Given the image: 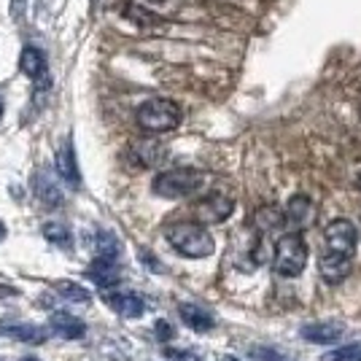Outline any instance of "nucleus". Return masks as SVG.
Instances as JSON below:
<instances>
[{"label":"nucleus","mask_w":361,"mask_h":361,"mask_svg":"<svg viewBox=\"0 0 361 361\" xmlns=\"http://www.w3.org/2000/svg\"><path fill=\"white\" fill-rule=\"evenodd\" d=\"M165 240L186 259H208L216 251L213 235L195 221H178V224L165 226Z\"/></svg>","instance_id":"f257e3e1"},{"label":"nucleus","mask_w":361,"mask_h":361,"mask_svg":"<svg viewBox=\"0 0 361 361\" xmlns=\"http://www.w3.org/2000/svg\"><path fill=\"white\" fill-rule=\"evenodd\" d=\"M135 121L140 130H146L151 135L170 133L183 121V108L170 97H151V100L137 106Z\"/></svg>","instance_id":"f03ea898"},{"label":"nucleus","mask_w":361,"mask_h":361,"mask_svg":"<svg viewBox=\"0 0 361 361\" xmlns=\"http://www.w3.org/2000/svg\"><path fill=\"white\" fill-rule=\"evenodd\" d=\"M205 180L208 176L197 167H173V170L159 173L151 183V189L154 195L165 197V200H183V197L197 195L205 186Z\"/></svg>","instance_id":"7ed1b4c3"},{"label":"nucleus","mask_w":361,"mask_h":361,"mask_svg":"<svg viewBox=\"0 0 361 361\" xmlns=\"http://www.w3.org/2000/svg\"><path fill=\"white\" fill-rule=\"evenodd\" d=\"M307 264V245L300 232H286L275 243L272 267L281 278H300Z\"/></svg>","instance_id":"20e7f679"},{"label":"nucleus","mask_w":361,"mask_h":361,"mask_svg":"<svg viewBox=\"0 0 361 361\" xmlns=\"http://www.w3.org/2000/svg\"><path fill=\"white\" fill-rule=\"evenodd\" d=\"M356 245H359V229H356L353 221H348V219H334L331 224H326V229H324V251H326V254L353 259Z\"/></svg>","instance_id":"39448f33"},{"label":"nucleus","mask_w":361,"mask_h":361,"mask_svg":"<svg viewBox=\"0 0 361 361\" xmlns=\"http://www.w3.org/2000/svg\"><path fill=\"white\" fill-rule=\"evenodd\" d=\"M316 219V208H313V200L305 195H297L288 200V205L283 208V224L288 226V232H300L307 229Z\"/></svg>","instance_id":"423d86ee"},{"label":"nucleus","mask_w":361,"mask_h":361,"mask_svg":"<svg viewBox=\"0 0 361 361\" xmlns=\"http://www.w3.org/2000/svg\"><path fill=\"white\" fill-rule=\"evenodd\" d=\"M232 211H235V202H232V197L224 195H208L195 205L197 219L202 224H221L232 216Z\"/></svg>","instance_id":"0eeeda50"},{"label":"nucleus","mask_w":361,"mask_h":361,"mask_svg":"<svg viewBox=\"0 0 361 361\" xmlns=\"http://www.w3.org/2000/svg\"><path fill=\"white\" fill-rule=\"evenodd\" d=\"M54 170L65 186L71 189H78L81 186V170H78V162H75V151H73V140H62V146L57 149V157H54Z\"/></svg>","instance_id":"6e6552de"},{"label":"nucleus","mask_w":361,"mask_h":361,"mask_svg":"<svg viewBox=\"0 0 361 361\" xmlns=\"http://www.w3.org/2000/svg\"><path fill=\"white\" fill-rule=\"evenodd\" d=\"M103 302L111 310H116L121 318H140L146 313V302L140 300V294H135V291H114V288H108L103 294Z\"/></svg>","instance_id":"1a4fd4ad"},{"label":"nucleus","mask_w":361,"mask_h":361,"mask_svg":"<svg viewBox=\"0 0 361 361\" xmlns=\"http://www.w3.org/2000/svg\"><path fill=\"white\" fill-rule=\"evenodd\" d=\"M49 331L30 321H19V318H3L0 321V337L19 340V343H44Z\"/></svg>","instance_id":"9d476101"},{"label":"nucleus","mask_w":361,"mask_h":361,"mask_svg":"<svg viewBox=\"0 0 361 361\" xmlns=\"http://www.w3.org/2000/svg\"><path fill=\"white\" fill-rule=\"evenodd\" d=\"M302 340L316 343V345H331L345 334V324L343 321H316V324H305L300 329Z\"/></svg>","instance_id":"9b49d317"},{"label":"nucleus","mask_w":361,"mask_h":361,"mask_svg":"<svg viewBox=\"0 0 361 361\" xmlns=\"http://www.w3.org/2000/svg\"><path fill=\"white\" fill-rule=\"evenodd\" d=\"M49 329L54 331L62 340H81L87 334V324L81 318L71 316L65 310H54L51 318H49Z\"/></svg>","instance_id":"f8f14e48"},{"label":"nucleus","mask_w":361,"mask_h":361,"mask_svg":"<svg viewBox=\"0 0 361 361\" xmlns=\"http://www.w3.org/2000/svg\"><path fill=\"white\" fill-rule=\"evenodd\" d=\"M350 262L353 259H343V256L321 251V256H318V272H321V278L326 283H343L350 275Z\"/></svg>","instance_id":"ddd939ff"},{"label":"nucleus","mask_w":361,"mask_h":361,"mask_svg":"<svg viewBox=\"0 0 361 361\" xmlns=\"http://www.w3.org/2000/svg\"><path fill=\"white\" fill-rule=\"evenodd\" d=\"M87 278L92 283H97L100 288H114L121 281V270L114 259H94L87 267Z\"/></svg>","instance_id":"4468645a"},{"label":"nucleus","mask_w":361,"mask_h":361,"mask_svg":"<svg viewBox=\"0 0 361 361\" xmlns=\"http://www.w3.org/2000/svg\"><path fill=\"white\" fill-rule=\"evenodd\" d=\"M178 316L180 321L189 326L192 331H211L216 326V316H213L211 310H205V307H200V305H192V302H183L178 305Z\"/></svg>","instance_id":"2eb2a0df"},{"label":"nucleus","mask_w":361,"mask_h":361,"mask_svg":"<svg viewBox=\"0 0 361 361\" xmlns=\"http://www.w3.org/2000/svg\"><path fill=\"white\" fill-rule=\"evenodd\" d=\"M130 157L137 167H154L165 159V149L154 140V137H146V140H137L130 149Z\"/></svg>","instance_id":"dca6fc26"},{"label":"nucleus","mask_w":361,"mask_h":361,"mask_svg":"<svg viewBox=\"0 0 361 361\" xmlns=\"http://www.w3.org/2000/svg\"><path fill=\"white\" fill-rule=\"evenodd\" d=\"M19 68H22V73L27 75L30 81H41L46 75V57L41 49H35V46H27V49H22V54H19Z\"/></svg>","instance_id":"f3484780"},{"label":"nucleus","mask_w":361,"mask_h":361,"mask_svg":"<svg viewBox=\"0 0 361 361\" xmlns=\"http://www.w3.org/2000/svg\"><path fill=\"white\" fill-rule=\"evenodd\" d=\"M41 232H44V238L51 245H60V248H71L73 245V232H71V226L62 224V221H46L41 226Z\"/></svg>","instance_id":"a211bd4d"},{"label":"nucleus","mask_w":361,"mask_h":361,"mask_svg":"<svg viewBox=\"0 0 361 361\" xmlns=\"http://www.w3.org/2000/svg\"><path fill=\"white\" fill-rule=\"evenodd\" d=\"M35 192H38V200L44 202L46 208H60V202H62V195H60V189L54 186V180L49 178V173H44L41 178H38V183H35Z\"/></svg>","instance_id":"6ab92c4d"},{"label":"nucleus","mask_w":361,"mask_h":361,"mask_svg":"<svg viewBox=\"0 0 361 361\" xmlns=\"http://www.w3.org/2000/svg\"><path fill=\"white\" fill-rule=\"evenodd\" d=\"M54 291H57L65 302H78V305L90 302V291L84 286H78V283H73V281H57V283H54Z\"/></svg>","instance_id":"aec40b11"},{"label":"nucleus","mask_w":361,"mask_h":361,"mask_svg":"<svg viewBox=\"0 0 361 361\" xmlns=\"http://www.w3.org/2000/svg\"><path fill=\"white\" fill-rule=\"evenodd\" d=\"M94 254H97V259H114L116 262V256H119V240L111 232H97V238H94Z\"/></svg>","instance_id":"412c9836"},{"label":"nucleus","mask_w":361,"mask_h":361,"mask_svg":"<svg viewBox=\"0 0 361 361\" xmlns=\"http://www.w3.org/2000/svg\"><path fill=\"white\" fill-rule=\"evenodd\" d=\"M256 226H259V232H272V229H278V226H283V211H278V208H259L256 213Z\"/></svg>","instance_id":"4be33fe9"},{"label":"nucleus","mask_w":361,"mask_h":361,"mask_svg":"<svg viewBox=\"0 0 361 361\" xmlns=\"http://www.w3.org/2000/svg\"><path fill=\"white\" fill-rule=\"evenodd\" d=\"M324 361H361V343H353V345H343L329 350Z\"/></svg>","instance_id":"5701e85b"},{"label":"nucleus","mask_w":361,"mask_h":361,"mask_svg":"<svg viewBox=\"0 0 361 361\" xmlns=\"http://www.w3.org/2000/svg\"><path fill=\"white\" fill-rule=\"evenodd\" d=\"M154 331H157V337H159L162 343H167V340L176 337V329H173L167 321H157V324H154Z\"/></svg>","instance_id":"b1692460"},{"label":"nucleus","mask_w":361,"mask_h":361,"mask_svg":"<svg viewBox=\"0 0 361 361\" xmlns=\"http://www.w3.org/2000/svg\"><path fill=\"white\" fill-rule=\"evenodd\" d=\"M127 16H133L135 22H140V25H151V22H159L154 14H146V11H140L137 6H130V11H127Z\"/></svg>","instance_id":"393cba45"},{"label":"nucleus","mask_w":361,"mask_h":361,"mask_svg":"<svg viewBox=\"0 0 361 361\" xmlns=\"http://www.w3.org/2000/svg\"><path fill=\"white\" fill-rule=\"evenodd\" d=\"M167 359H173V361H202L197 353H192V350H173V348H167Z\"/></svg>","instance_id":"a878e982"},{"label":"nucleus","mask_w":361,"mask_h":361,"mask_svg":"<svg viewBox=\"0 0 361 361\" xmlns=\"http://www.w3.org/2000/svg\"><path fill=\"white\" fill-rule=\"evenodd\" d=\"M25 8H27V0H11V19L19 22L25 16Z\"/></svg>","instance_id":"bb28decb"},{"label":"nucleus","mask_w":361,"mask_h":361,"mask_svg":"<svg viewBox=\"0 0 361 361\" xmlns=\"http://www.w3.org/2000/svg\"><path fill=\"white\" fill-rule=\"evenodd\" d=\"M259 353H262V361H288L281 353H275V350H259Z\"/></svg>","instance_id":"cd10ccee"},{"label":"nucleus","mask_w":361,"mask_h":361,"mask_svg":"<svg viewBox=\"0 0 361 361\" xmlns=\"http://www.w3.org/2000/svg\"><path fill=\"white\" fill-rule=\"evenodd\" d=\"M219 361H243V359H238V356H221Z\"/></svg>","instance_id":"c85d7f7f"},{"label":"nucleus","mask_w":361,"mask_h":361,"mask_svg":"<svg viewBox=\"0 0 361 361\" xmlns=\"http://www.w3.org/2000/svg\"><path fill=\"white\" fill-rule=\"evenodd\" d=\"M6 238V226H3V221H0V240Z\"/></svg>","instance_id":"c756f323"},{"label":"nucleus","mask_w":361,"mask_h":361,"mask_svg":"<svg viewBox=\"0 0 361 361\" xmlns=\"http://www.w3.org/2000/svg\"><path fill=\"white\" fill-rule=\"evenodd\" d=\"M19 361H41V359H35V356H22Z\"/></svg>","instance_id":"7c9ffc66"},{"label":"nucleus","mask_w":361,"mask_h":361,"mask_svg":"<svg viewBox=\"0 0 361 361\" xmlns=\"http://www.w3.org/2000/svg\"><path fill=\"white\" fill-rule=\"evenodd\" d=\"M0 119H3V94H0Z\"/></svg>","instance_id":"2f4dec72"},{"label":"nucleus","mask_w":361,"mask_h":361,"mask_svg":"<svg viewBox=\"0 0 361 361\" xmlns=\"http://www.w3.org/2000/svg\"><path fill=\"white\" fill-rule=\"evenodd\" d=\"M151 3H162V0H151Z\"/></svg>","instance_id":"473e14b6"}]
</instances>
